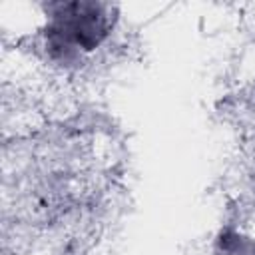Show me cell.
<instances>
[{"mask_svg": "<svg viewBox=\"0 0 255 255\" xmlns=\"http://www.w3.org/2000/svg\"><path fill=\"white\" fill-rule=\"evenodd\" d=\"M112 8L100 2H58L48 6L46 50L56 62L74 64L96 50L112 32Z\"/></svg>", "mask_w": 255, "mask_h": 255, "instance_id": "obj_1", "label": "cell"}, {"mask_svg": "<svg viewBox=\"0 0 255 255\" xmlns=\"http://www.w3.org/2000/svg\"><path fill=\"white\" fill-rule=\"evenodd\" d=\"M223 255H255V241L241 233L225 231L217 239Z\"/></svg>", "mask_w": 255, "mask_h": 255, "instance_id": "obj_2", "label": "cell"}]
</instances>
